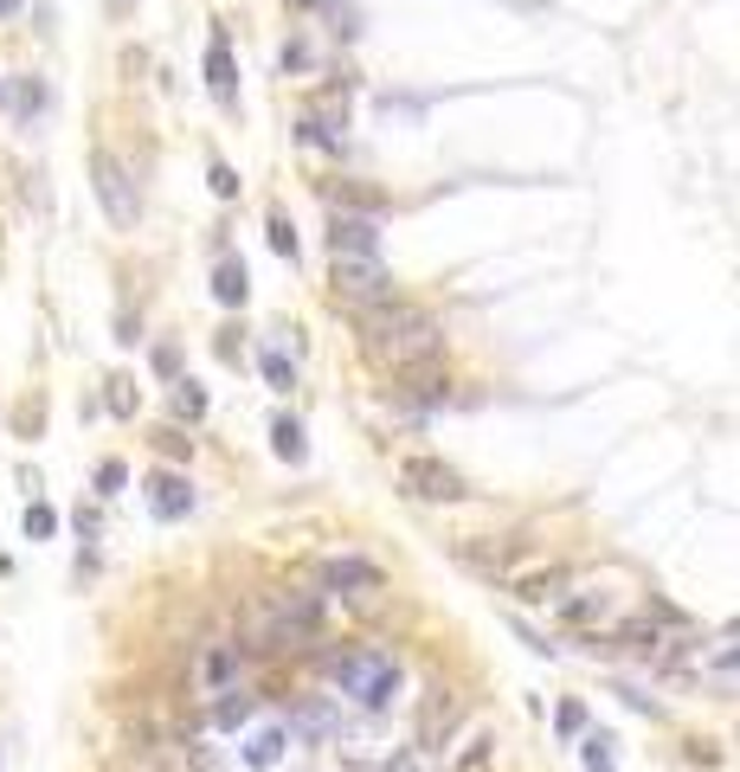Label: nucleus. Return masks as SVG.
<instances>
[{
    "label": "nucleus",
    "mask_w": 740,
    "mask_h": 772,
    "mask_svg": "<svg viewBox=\"0 0 740 772\" xmlns=\"http://www.w3.org/2000/svg\"><path fill=\"white\" fill-rule=\"evenodd\" d=\"M438 348H444V329L425 309L400 303V296L361 309V355H368L373 368H387V373L425 368V361H438Z\"/></svg>",
    "instance_id": "nucleus-1"
},
{
    "label": "nucleus",
    "mask_w": 740,
    "mask_h": 772,
    "mask_svg": "<svg viewBox=\"0 0 740 772\" xmlns=\"http://www.w3.org/2000/svg\"><path fill=\"white\" fill-rule=\"evenodd\" d=\"M323 676H329L348 701H361L368 715L393 708V696H400V657H387V651H373V644L323 651Z\"/></svg>",
    "instance_id": "nucleus-2"
},
{
    "label": "nucleus",
    "mask_w": 740,
    "mask_h": 772,
    "mask_svg": "<svg viewBox=\"0 0 740 772\" xmlns=\"http://www.w3.org/2000/svg\"><path fill=\"white\" fill-rule=\"evenodd\" d=\"M323 637V592H264L252 605V644L258 651H296Z\"/></svg>",
    "instance_id": "nucleus-3"
},
{
    "label": "nucleus",
    "mask_w": 740,
    "mask_h": 772,
    "mask_svg": "<svg viewBox=\"0 0 740 772\" xmlns=\"http://www.w3.org/2000/svg\"><path fill=\"white\" fill-rule=\"evenodd\" d=\"M329 290L341 309H373V303H387L393 296V271H387V257L380 252H329Z\"/></svg>",
    "instance_id": "nucleus-4"
},
{
    "label": "nucleus",
    "mask_w": 740,
    "mask_h": 772,
    "mask_svg": "<svg viewBox=\"0 0 740 772\" xmlns=\"http://www.w3.org/2000/svg\"><path fill=\"white\" fill-rule=\"evenodd\" d=\"M232 689H245V644L220 637V644H207L200 663H193V696L220 701V696H232Z\"/></svg>",
    "instance_id": "nucleus-5"
},
{
    "label": "nucleus",
    "mask_w": 740,
    "mask_h": 772,
    "mask_svg": "<svg viewBox=\"0 0 740 772\" xmlns=\"http://www.w3.org/2000/svg\"><path fill=\"white\" fill-rule=\"evenodd\" d=\"M400 489L412 503H464V477L444 464V457H400Z\"/></svg>",
    "instance_id": "nucleus-6"
},
{
    "label": "nucleus",
    "mask_w": 740,
    "mask_h": 772,
    "mask_svg": "<svg viewBox=\"0 0 740 772\" xmlns=\"http://www.w3.org/2000/svg\"><path fill=\"white\" fill-rule=\"evenodd\" d=\"M457 721H464V696L432 683L425 689V708H419V753H444V740L457 734Z\"/></svg>",
    "instance_id": "nucleus-7"
},
{
    "label": "nucleus",
    "mask_w": 740,
    "mask_h": 772,
    "mask_svg": "<svg viewBox=\"0 0 740 772\" xmlns=\"http://www.w3.org/2000/svg\"><path fill=\"white\" fill-rule=\"evenodd\" d=\"M387 586V573L373 567L368 553H329L323 560V592H341V599H373Z\"/></svg>",
    "instance_id": "nucleus-8"
},
{
    "label": "nucleus",
    "mask_w": 740,
    "mask_h": 772,
    "mask_svg": "<svg viewBox=\"0 0 740 772\" xmlns=\"http://www.w3.org/2000/svg\"><path fill=\"white\" fill-rule=\"evenodd\" d=\"M91 175H97V200H104V213H110L116 225H136L142 200H136V187H129V175H123V161L97 155V161H91Z\"/></svg>",
    "instance_id": "nucleus-9"
},
{
    "label": "nucleus",
    "mask_w": 740,
    "mask_h": 772,
    "mask_svg": "<svg viewBox=\"0 0 740 772\" xmlns=\"http://www.w3.org/2000/svg\"><path fill=\"white\" fill-rule=\"evenodd\" d=\"M148 509L161 515V521H181V515H193V483L175 477V470H155V477H148Z\"/></svg>",
    "instance_id": "nucleus-10"
},
{
    "label": "nucleus",
    "mask_w": 740,
    "mask_h": 772,
    "mask_svg": "<svg viewBox=\"0 0 740 772\" xmlns=\"http://www.w3.org/2000/svg\"><path fill=\"white\" fill-rule=\"evenodd\" d=\"M329 252H380V220L373 213H335Z\"/></svg>",
    "instance_id": "nucleus-11"
},
{
    "label": "nucleus",
    "mask_w": 740,
    "mask_h": 772,
    "mask_svg": "<svg viewBox=\"0 0 740 772\" xmlns=\"http://www.w3.org/2000/svg\"><path fill=\"white\" fill-rule=\"evenodd\" d=\"M207 91L220 97V110L239 104V72H232V45H225V33H213V45H207Z\"/></svg>",
    "instance_id": "nucleus-12"
},
{
    "label": "nucleus",
    "mask_w": 740,
    "mask_h": 772,
    "mask_svg": "<svg viewBox=\"0 0 740 772\" xmlns=\"http://www.w3.org/2000/svg\"><path fill=\"white\" fill-rule=\"evenodd\" d=\"M400 380H406V400H412V405H444V400H451V373H444L438 361H425V368H406Z\"/></svg>",
    "instance_id": "nucleus-13"
},
{
    "label": "nucleus",
    "mask_w": 740,
    "mask_h": 772,
    "mask_svg": "<svg viewBox=\"0 0 740 772\" xmlns=\"http://www.w3.org/2000/svg\"><path fill=\"white\" fill-rule=\"evenodd\" d=\"M560 592H567V573H560V567H548V573H521V580H516L521 605H554Z\"/></svg>",
    "instance_id": "nucleus-14"
},
{
    "label": "nucleus",
    "mask_w": 740,
    "mask_h": 772,
    "mask_svg": "<svg viewBox=\"0 0 740 772\" xmlns=\"http://www.w3.org/2000/svg\"><path fill=\"white\" fill-rule=\"evenodd\" d=\"M245 290H252V284H245V264H239V257H220V271H213V296H220L225 309H239Z\"/></svg>",
    "instance_id": "nucleus-15"
},
{
    "label": "nucleus",
    "mask_w": 740,
    "mask_h": 772,
    "mask_svg": "<svg viewBox=\"0 0 740 772\" xmlns=\"http://www.w3.org/2000/svg\"><path fill=\"white\" fill-rule=\"evenodd\" d=\"M284 747H290V728H258L252 747H245V760H252V766H277V760H284Z\"/></svg>",
    "instance_id": "nucleus-16"
},
{
    "label": "nucleus",
    "mask_w": 740,
    "mask_h": 772,
    "mask_svg": "<svg viewBox=\"0 0 740 772\" xmlns=\"http://www.w3.org/2000/svg\"><path fill=\"white\" fill-rule=\"evenodd\" d=\"M271 444H277V457H284V464H303V457H309V444H303V425H296V419H277V425H271Z\"/></svg>",
    "instance_id": "nucleus-17"
},
{
    "label": "nucleus",
    "mask_w": 740,
    "mask_h": 772,
    "mask_svg": "<svg viewBox=\"0 0 740 772\" xmlns=\"http://www.w3.org/2000/svg\"><path fill=\"white\" fill-rule=\"evenodd\" d=\"M489 760H496V734H471L464 740V753L451 760V772H483Z\"/></svg>",
    "instance_id": "nucleus-18"
},
{
    "label": "nucleus",
    "mask_w": 740,
    "mask_h": 772,
    "mask_svg": "<svg viewBox=\"0 0 740 772\" xmlns=\"http://www.w3.org/2000/svg\"><path fill=\"white\" fill-rule=\"evenodd\" d=\"M252 708H258V701L245 696V689H232V696L213 701V721H220V728H239V721H252Z\"/></svg>",
    "instance_id": "nucleus-19"
},
{
    "label": "nucleus",
    "mask_w": 740,
    "mask_h": 772,
    "mask_svg": "<svg viewBox=\"0 0 740 772\" xmlns=\"http://www.w3.org/2000/svg\"><path fill=\"white\" fill-rule=\"evenodd\" d=\"M175 419H187V425L207 419V393H200L193 380H175Z\"/></svg>",
    "instance_id": "nucleus-20"
},
{
    "label": "nucleus",
    "mask_w": 740,
    "mask_h": 772,
    "mask_svg": "<svg viewBox=\"0 0 740 772\" xmlns=\"http://www.w3.org/2000/svg\"><path fill=\"white\" fill-rule=\"evenodd\" d=\"M296 728H303V734H309V740L335 734V715H329V701H309V708H303V715H296Z\"/></svg>",
    "instance_id": "nucleus-21"
},
{
    "label": "nucleus",
    "mask_w": 740,
    "mask_h": 772,
    "mask_svg": "<svg viewBox=\"0 0 740 772\" xmlns=\"http://www.w3.org/2000/svg\"><path fill=\"white\" fill-rule=\"evenodd\" d=\"M580 760H586V772H612V734H586L580 740Z\"/></svg>",
    "instance_id": "nucleus-22"
},
{
    "label": "nucleus",
    "mask_w": 740,
    "mask_h": 772,
    "mask_svg": "<svg viewBox=\"0 0 740 772\" xmlns=\"http://www.w3.org/2000/svg\"><path fill=\"white\" fill-rule=\"evenodd\" d=\"M104 387H110L104 405H110L116 419H129V412H136V380H123V373H116V380H104Z\"/></svg>",
    "instance_id": "nucleus-23"
},
{
    "label": "nucleus",
    "mask_w": 740,
    "mask_h": 772,
    "mask_svg": "<svg viewBox=\"0 0 740 772\" xmlns=\"http://www.w3.org/2000/svg\"><path fill=\"white\" fill-rule=\"evenodd\" d=\"M264 380H271L277 393H290V387H296V368L284 361V355H277V348H264Z\"/></svg>",
    "instance_id": "nucleus-24"
},
{
    "label": "nucleus",
    "mask_w": 740,
    "mask_h": 772,
    "mask_svg": "<svg viewBox=\"0 0 740 772\" xmlns=\"http://www.w3.org/2000/svg\"><path fill=\"white\" fill-rule=\"evenodd\" d=\"M13 104H20V116H39V110H45V84H39V77L13 84Z\"/></svg>",
    "instance_id": "nucleus-25"
},
{
    "label": "nucleus",
    "mask_w": 740,
    "mask_h": 772,
    "mask_svg": "<svg viewBox=\"0 0 740 772\" xmlns=\"http://www.w3.org/2000/svg\"><path fill=\"white\" fill-rule=\"evenodd\" d=\"M264 232H271V252H277V257H296V232H290V220H284V213H271V225H264Z\"/></svg>",
    "instance_id": "nucleus-26"
},
{
    "label": "nucleus",
    "mask_w": 740,
    "mask_h": 772,
    "mask_svg": "<svg viewBox=\"0 0 740 772\" xmlns=\"http://www.w3.org/2000/svg\"><path fill=\"white\" fill-rule=\"evenodd\" d=\"M123 483H129V470H123L116 457H104V464H97V496H116Z\"/></svg>",
    "instance_id": "nucleus-27"
},
{
    "label": "nucleus",
    "mask_w": 740,
    "mask_h": 772,
    "mask_svg": "<svg viewBox=\"0 0 740 772\" xmlns=\"http://www.w3.org/2000/svg\"><path fill=\"white\" fill-rule=\"evenodd\" d=\"M554 728H560V734H567V740H573V734H580V728H586V708H580V701H560Z\"/></svg>",
    "instance_id": "nucleus-28"
},
{
    "label": "nucleus",
    "mask_w": 740,
    "mask_h": 772,
    "mask_svg": "<svg viewBox=\"0 0 740 772\" xmlns=\"http://www.w3.org/2000/svg\"><path fill=\"white\" fill-rule=\"evenodd\" d=\"M52 528H59V515L45 509V503H33V509H27V535H33V541H45Z\"/></svg>",
    "instance_id": "nucleus-29"
},
{
    "label": "nucleus",
    "mask_w": 740,
    "mask_h": 772,
    "mask_svg": "<svg viewBox=\"0 0 740 772\" xmlns=\"http://www.w3.org/2000/svg\"><path fill=\"white\" fill-rule=\"evenodd\" d=\"M309 65H316L309 39H290V45H284V72H309Z\"/></svg>",
    "instance_id": "nucleus-30"
},
{
    "label": "nucleus",
    "mask_w": 740,
    "mask_h": 772,
    "mask_svg": "<svg viewBox=\"0 0 740 772\" xmlns=\"http://www.w3.org/2000/svg\"><path fill=\"white\" fill-rule=\"evenodd\" d=\"M599 612H605V599H567V618H573V625H592Z\"/></svg>",
    "instance_id": "nucleus-31"
},
{
    "label": "nucleus",
    "mask_w": 740,
    "mask_h": 772,
    "mask_svg": "<svg viewBox=\"0 0 740 772\" xmlns=\"http://www.w3.org/2000/svg\"><path fill=\"white\" fill-rule=\"evenodd\" d=\"M207 181H213V193H220V200H232V193H239V175H232L225 161H213V175H207Z\"/></svg>",
    "instance_id": "nucleus-32"
},
{
    "label": "nucleus",
    "mask_w": 740,
    "mask_h": 772,
    "mask_svg": "<svg viewBox=\"0 0 740 772\" xmlns=\"http://www.w3.org/2000/svg\"><path fill=\"white\" fill-rule=\"evenodd\" d=\"M387 772H432V753H419V747H412V753H400Z\"/></svg>",
    "instance_id": "nucleus-33"
},
{
    "label": "nucleus",
    "mask_w": 740,
    "mask_h": 772,
    "mask_svg": "<svg viewBox=\"0 0 740 772\" xmlns=\"http://www.w3.org/2000/svg\"><path fill=\"white\" fill-rule=\"evenodd\" d=\"M155 444H161L168 457H193V438H181V432H161V438H155Z\"/></svg>",
    "instance_id": "nucleus-34"
},
{
    "label": "nucleus",
    "mask_w": 740,
    "mask_h": 772,
    "mask_svg": "<svg viewBox=\"0 0 740 772\" xmlns=\"http://www.w3.org/2000/svg\"><path fill=\"white\" fill-rule=\"evenodd\" d=\"M715 669H728V676H740V651H721V657H715Z\"/></svg>",
    "instance_id": "nucleus-35"
},
{
    "label": "nucleus",
    "mask_w": 740,
    "mask_h": 772,
    "mask_svg": "<svg viewBox=\"0 0 740 772\" xmlns=\"http://www.w3.org/2000/svg\"><path fill=\"white\" fill-rule=\"evenodd\" d=\"M20 13V0H0V20H13Z\"/></svg>",
    "instance_id": "nucleus-36"
},
{
    "label": "nucleus",
    "mask_w": 740,
    "mask_h": 772,
    "mask_svg": "<svg viewBox=\"0 0 740 772\" xmlns=\"http://www.w3.org/2000/svg\"><path fill=\"white\" fill-rule=\"evenodd\" d=\"M110 7H129V0H110Z\"/></svg>",
    "instance_id": "nucleus-37"
}]
</instances>
